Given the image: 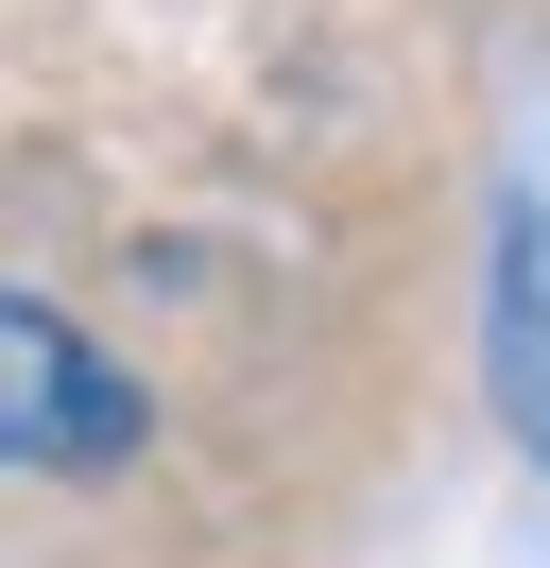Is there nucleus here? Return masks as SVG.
<instances>
[{"label":"nucleus","instance_id":"1","mask_svg":"<svg viewBox=\"0 0 550 568\" xmlns=\"http://www.w3.org/2000/svg\"><path fill=\"white\" fill-rule=\"evenodd\" d=\"M138 448V379L52 311V293H0V465L18 483H69V465Z\"/></svg>","mask_w":550,"mask_h":568},{"label":"nucleus","instance_id":"2","mask_svg":"<svg viewBox=\"0 0 550 568\" xmlns=\"http://www.w3.org/2000/svg\"><path fill=\"white\" fill-rule=\"evenodd\" d=\"M481 379H499V430L550 465V190H499V258H481Z\"/></svg>","mask_w":550,"mask_h":568}]
</instances>
